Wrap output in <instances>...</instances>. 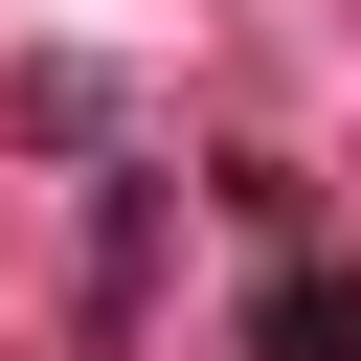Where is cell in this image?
<instances>
[{
  "label": "cell",
  "instance_id": "6da1fadb",
  "mask_svg": "<svg viewBox=\"0 0 361 361\" xmlns=\"http://www.w3.org/2000/svg\"><path fill=\"white\" fill-rule=\"evenodd\" d=\"M248 338H271V361H361V271H271Z\"/></svg>",
  "mask_w": 361,
  "mask_h": 361
}]
</instances>
